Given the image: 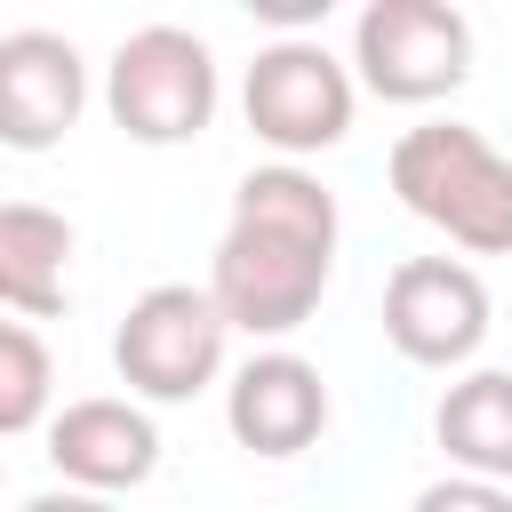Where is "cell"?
Here are the masks:
<instances>
[{
  "mask_svg": "<svg viewBox=\"0 0 512 512\" xmlns=\"http://www.w3.org/2000/svg\"><path fill=\"white\" fill-rule=\"evenodd\" d=\"M328 264H336V192L296 160L248 168L232 192L216 264H208V296L224 328L296 336L328 296Z\"/></svg>",
  "mask_w": 512,
  "mask_h": 512,
  "instance_id": "1",
  "label": "cell"
},
{
  "mask_svg": "<svg viewBox=\"0 0 512 512\" xmlns=\"http://www.w3.org/2000/svg\"><path fill=\"white\" fill-rule=\"evenodd\" d=\"M392 192L408 216L448 232L472 256H512V160L464 128V120H424L392 144Z\"/></svg>",
  "mask_w": 512,
  "mask_h": 512,
  "instance_id": "2",
  "label": "cell"
},
{
  "mask_svg": "<svg viewBox=\"0 0 512 512\" xmlns=\"http://www.w3.org/2000/svg\"><path fill=\"white\" fill-rule=\"evenodd\" d=\"M104 104L136 144H192L216 120V56L184 24H144L112 48Z\"/></svg>",
  "mask_w": 512,
  "mask_h": 512,
  "instance_id": "3",
  "label": "cell"
},
{
  "mask_svg": "<svg viewBox=\"0 0 512 512\" xmlns=\"http://www.w3.org/2000/svg\"><path fill=\"white\" fill-rule=\"evenodd\" d=\"M224 312L208 288L192 280H160L128 304V320L112 328V368L136 400H192L216 384L224 368Z\"/></svg>",
  "mask_w": 512,
  "mask_h": 512,
  "instance_id": "4",
  "label": "cell"
},
{
  "mask_svg": "<svg viewBox=\"0 0 512 512\" xmlns=\"http://www.w3.org/2000/svg\"><path fill=\"white\" fill-rule=\"evenodd\" d=\"M360 88L384 104H432L472 72V24L448 0H368L352 24Z\"/></svg>",
  "mask_w": 512,
  "mask_h": 512,
  "instance_id": "5",
  "label": "cell"
},
{
  "mask_svg": "<svg viewBox=\"0 0 512 512\" xmlns=\"http://www.w3.org/2000/svg\"><path fill=\"white\" fill-rule=\"evenodd\" d=\"M240 112H248V128H256L280 160L328 152V144H344V128H352V72H344L320 40L288 32V40L256 48V64H248V80H240Z\"/></svg>",
  "mask_w": 512,
  "mask_h": 512,
  "instance_id": "6",
  "label": "cell"
},
{
  "mask_svg": "<svg viewBox=\"0 0 512 512\" xmlns=\"http://www.w3.org/2000/svg\"><path fill=\"white\" fill-rule=\"evenodd\" d=\"M384 336L416 368H456L488 336V288L456 256H408L384 280Z\"/></svg>",
  "mask_w": 512,
  "mask_h": 512,
  "instance_id": "7",
  "label": "cell"
},
{
  "mask_svg": "<svg viewBox=\"0 0 512 512\" xmlns=\"http://www.w3.org/2000/svg\"><path fill=\"white\" fill-rule=\"evenodd\" d=\"M88 104V64L64 32H0V144L8 152H56Z\"/></svg>",
  "mask_w": 512,
  "mask_h": 512,
  "instance_id": "8",
  "label": "cell"
},
{
  "mask_svg": "<svg viewBox=\"0 0 512 512\" xmlns=\"http://www.w3.org/2000/svg\"><path fill=\"white\" fill-rule=\"evenodd\" d=\"M48 464L64 472V488H88V496H112V488H136L160 472V424L136 408V400H64L48 416Z\"/></svg>",
  "mask_w": 512,
  "mask_h": 512,
  "instance_id": "9",
  "label": "cell"
},
{
  "mask_svg": "<svg viewBox=\"0 0 512 512\" xmlns=\"http://www.w3.org/2000/svg\"><path fill=\"white\" fill-rule=\"evenodd\" d=\"M224 424H232V440L248 456H272V464L280 456H304L328 432V384L296 352H256L232 376V392H224Z\"/></svg>",
  "mask_w": 512,
  "mask_h": 512,
  "instance_id": "10",
  "label": "cell"
},
{
  "mask_svg": "<svg viewBox=\"0 0 512 512\" xmlns=\"http://www.w3.org/2000/svg\"><path fill=\"white\" fill-rule=\"evenodd\" d=\"M72 296V224L40 200H0V312L56 320Z\"/></svg>",
  "mask_w": 512,
  "mask_h": 512,
  "instance_id": "11",
  "label": "cell"
},
{
  "mask_svg": "<svg viewBox=\"0 0 512 512\" xmlns=\"http://www.w3.org/2000/svg\"><path fill=\"white\" fill-rule=\"evenodd\" d=\"M432 432L472 480L504 488L512 480V376L504 368H472L464 384H448L440 408H432Z\"/></svg>",
  "mask_w": 512,
  "mask_h": 512,
  "instance_id": "12",
  "label": "cell"
},
{
  "mask_svg": "<svg viewBox=\"0 0 512 512\" xmlns=\"http://www.w3.org/2000/svg\"><path fill=\"white\" fill-rule=\"evenodd\" d=\"M48 392H56L48 344H40L24 320H0V440L32 432V424L48 416Z\"/></svg>",
  "mask_w": 512,
  "mask_h": 512,
  "instance_id": "13",
  "label": "cell"
},
{
  "mask_svg": "<svg viewBox=\"0 0 512 512\" xmlns=\"http://www.w3.org/2000/svg\"><path fill=\"white\" fill-rule=\"evenodd\" d=\"M416 512H512V488L472 480V472H448V480H432V488L416 496Z\"/></svg>",
  "mask_w": 512,
  "mask_h": 512,
  "instance_id": "14",
  "label": "cell"
},
{
  "mask_svg": "<svg viewBox=\"0 0 512 512\" xmlns=\"http://www.w3.org/2000/svg\"><path fill=\"white\" fill-rule=\"evenodd\" d=\"M24 512H112V496H88V488H48V496H32Z\"/></svg>",
  "mask_w": 512,
  "mask_h": 512,
  "instance_id": "15",
  "label": "cell"
},
{
  "mask_svg": "<svg viewBox=\"0 0 512 512\" xmlns=\"http://www.w3.org/2000/svg\"><path fill=\"white\" fill-rule=\"evenodd\" d=\"M264 16H312V8H328V0H256Z\"/></svg>",
  "mask_w": 512,
  "mask_h": 512,
  "instance_id": "16",
  "label": "cell"
}]
</instances>
